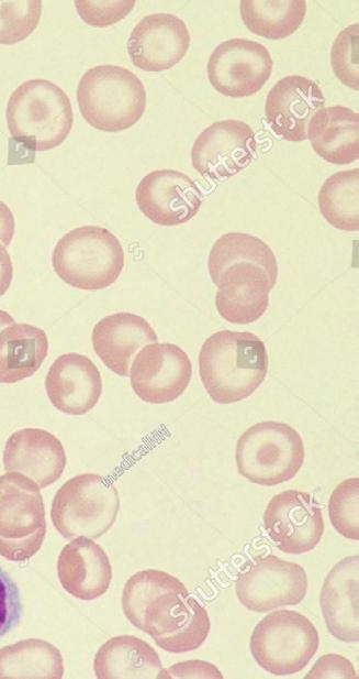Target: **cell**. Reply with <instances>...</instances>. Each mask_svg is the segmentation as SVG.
I'll return each mask as SVG.
<instances>
[{"label":"cell","mask_w":359,"mask_h":679,"mask_svg":"<svg viewBox=\"0 0 359 679\" xmlns=\"http://www.w3.org/2000/svg\"><path fill=\"white\" fill-rule=\"evenodd\" d=\"M207 267L217 286L215 306L225 320L250 324L266 313L278 263L263 240L243 232L224 233L211 248Z\"/></svg>","instance_id":"6da1fadb"},{"label":"cell","mask_w":359,"mask_h":679,"mask_svg":"<svg viewBox=\"0 0 359 679\" xmlns=\"http://www.w3.org/2000/svg\"><path fill=\"white\" fill-rule=\"evenodd\" d=\"M199 372L214 402H239L250 396L267 375L266 346L251 332L217 331L200 349Z\"/></svg>","instance_id":"7a4b0ae2"},{"label":"cell","mask_w":359,"mask_h":679,"mask_svg":"<svg viewBox=\"0 0 359 679\" xmlns=\"http://www.w3.org/2000/svg\"><path fill=\"white\" fill-rule=\"evenodd\" d=\"M125 617L158 647L173 654L198 649L211 631L206 610L175 576Z\"/></svg>","instance_id":"3957f363"},{"label":"cell","mask_w":359,"mask_h":679,"mask_svg":"<svg viewBox=\"0 0 359 679\" xmlns=\"http://www.w3.org/2000/svg\"><path fill=\"white\" fill-rule=\"evenodd\" d=\"M5 117L12 141L33 155L35 151H48L61 144L74 123L67 94L42 78L25 80L13 90Z\"/></svg>","instance_id":"277c9868"},{"label":"cell","mask_w":359,"mask_h":679,"mask_svg":"<svg viewBox=\"0 0 359 679\" xmlns=\"http://www.w3.org/2000/svg\"><path fill=\"white\" fill-rule=\"evenodd\" d=\"M80 113L88 124L104 132L134 125L146 108V90L131 70L117 65L89 68L77 86Z\"/></svg>","instance_id":"5b68a950"},{"label":"cell","mask_w":359,"mask_h":679,"mask_svg":"<svg viewBox=\"0 0 359 679\" xmlns=\"http://www.w3.org/2000/svg\"><path fill=\"white\" fill-rule=\"evenodd\" d=\"M52 264L57 276L69 286L98 291L119 278L124 266V251L110 230L81 226L58 240Z\"/></svg>","instance_id":"8992f818"},{"label":"cell","mask_w":359,"mask_h":679,"mask_svg":"<svg viewBox=\"0 0 359 679\" xmlns=\"http://www.w3.org/2000/svg\"><path fill=\"white\" fill-rule=\"evenodd\" d=\"M304 458L301 435L292 426L274 420L260 421L247 428L235 448L239 474L263 486L290 481L301 470Z\"/></svg>","instance_id":"52a82bcc"},{"label":"cell","mask_w":359,"mask_h":679,"mask_svg":"<svg viewBox=\"0 0 359 679\" xmlns=\"http://www.w3.org/2000/svg\"><path fill=\"white\" fill-rule=\"evenodd\" d=\"M120 510L116 488L97 473H83L66 481L52 503V522L67 539H97L114 524Z\"/></svg>","instance_id":"ba28073f"},{"label":"cell","mask_w":359,"mask_h":679,"mask_svg":"<svg viewBox=\"0 0 359 679\" xmlns=\"http://www.w3.org/2000/svg\"><path fill=\"white\" fill-rule=\"evenodd\" d=\"M315 625L292 610L267 614L254 627L249 648L255 661L274 676H289L303 670L318 649Z\"/></svg>","instance_id":"9c48e42d"},{"label":"cell","mask_w":359,"mask_h":679,"mask_svg":"<svg viewBox=\"0 0 359 679\" xmlns=\"http://www.w3.org/2000/svg\"><path fill=\"white\" fill-rule=\"evenodd\" d=\"M45 534L40 486L22 473L0 475V556L26 561L41 549Z\"/></svg>","instance_id":"30bf717a"},{"label":"cell","mask_w":359,"mask_h":679,"mask_svg":"<svg viewBox=\"0 0 359 679\" xmlns=\"http://www.w3.org/2000/svg\"><path fill=\"white\" fill-rule=\"evenodd\" d=\"M302 566L274 555L257 557L235 581V593L247 610L262 613L299 604L307 592Z\"/></svg>","instance_id":"8fae6325"},{"label":"cell","mask_w":359,"mask_h":679,"mask_svg":"<svg viewBox=\"0 0 359 679\" xmlns=\"http://www.w3.org/2000/svg\"><path fill=\"white\" fill-rule=\"evenodd\" d=\"M272 68L273 61L263 44L240 37L218 44L206 65L210 84L231 98L257 94L270 78Z\"/></svg>","instance_id":"7c38bea8"},{"label":"cell","mask_w":359,"mask_h":679,"mask_svg":"<svg viewBox=\"0 0 359 679\" xmlns=\"http://www.w3.org/2000/svg\"><path fill=\"white\" fill-rule=\"evenodd\" d=\"M262 519L269 538L285 554L313 550L324 534L322 510L314 496L304 491L287 490L273 495Z\"/></svg>","instance_id":"4fadbf2b"},{"label":"cell","mask_w":359,"mask_h":679,"mask_svg":"<svg viewBox=\"0 0 359 679\" xmlns=\"http://www.w3.org/2000/svg\"><path fill=\"white\" fill-rule=\"evenodd\" d=\"M257 151L255 132L240 120L216 121L205 128L191 149L193 168L212 179L229 178L246 168Z\"/></svg>","instance_id":"5bb4252c"},{"label":"cell","mask_w":359,"mask_h":679,"mask_svg":"<svg viewBox=\"0 0 359 679\" xmlns=\"http://www.w3.org/2000/svg\"><path fill=\"white\" fill-rule=\"evenodd\" d=\"M192 364L177 344H146L134 358L130 371L131 386L144 402L164 404L177 399L188 387Z\"/></svg>","instance_id":"9a60e30c"},{"label":"cell","mask_w":359,"mask_h":679,"mask_svg":"<svg viewBox=\"0 0 359 679\" xmlns=\"http://www.w3.org/2000/svg\"><path fill=\"white\" fill-rule=\"evenodd\" d=\"M139 210L159 226H178L192 219L201 208L202 193L184 173L164 168L145 175L135 190Z\"/></svg>","instance_id":"2e32d148"},{"label":"cell","mask_w":359,"mask_h":679,"mask_svg":"<svg viewBox=\"0 0 359 679\" xmlns=\"http://www.w3.org/2000/svg\"><path fill=\"white\" fill-rule=\"evenodd\" d=\"M190 40L183 20L171 13H153L144 17L132 30L127 53L135 67L162 72L184 57Z\"/></svg>","instance_id":"e0dca14e"},{"label":"cell","mask_w":359,"mask_h":679,"mask_svg":"<svg viewBox=\"0 0 359 679\" xmlns=\"http://www.w3.org/2000/svg\"><path fill=\"white\" fill-rule=\"evenodd\" d=\"M324 105L325 97L317 83L304 76L290 75L278 80L269 90L265 114L278 136L301 142L307 139L312 116Z\"/></svg>","instance_id":"ac0fdd59"},{"label":"cell","mask_w":359,"mask_h":679,"mask_svg":"<svg viewBox=\"0 0 359 679\" xmlns=\"http://www.w3.org/2000/svg\"><path fill=\"white\" fill-rule=\"evenodd\" d=\"M45 388L55 408L69 415H85L99 402L102 379L87 355L69 352L53 362L45 379Z\"/></svg>","instance_id":"d6986e66"},{"label":"cell","mask_w":359,"mask_h":679,"mask_svg":"<svg viewBox=\"0 0 359 679\" xmlns=\"http://www.w3.org/2000/svg\"><path fill=\"white\" fill-rule=\"evenodd\" d=\"M66 463V452L59 439L41 428L14 431L3 450L4 470L29 477L41 489L55 483Z\"/></svg>","instance_id":"ffe728a7"},{"label":"cell","mask_w":359,"mask_h":679,"mask_svg":"<svg viewBox=\"0 0 359 679\" xmlns=\"http://www.w3.org/2000/svg\"><path fill=\"white\" fill-rule=\"evenodd\" d=\"M359 557L340 559L327 573L319 594L329 634L345 643L359 639Z\"/></svg>","instance_id":"44dd1931"},{"label":"cell","mask_w":359,"mask_h":679,"mask_svg":"<svg viewBox=\"0 0 359 679\" xmlns=\"http://www.w3.org/2000/svg\"><path fill=\"white\" fill-rule=\"evenodd\" d=\"M157 339L145 318L126 311L103 317L94 325L91 335L94 352L109 370L120 376H127L136 352Z\"/></svg>","instance_id":"7402d4cb"},{"label":"cell","mask_w":359,"mask_h":679,"mask_svg":"<svg viewBox=\"0 0 359 679\" xmlns=\"http://www.w3.org/2000/svg\"><path fill=\"white\" fill-rule=\"evenodd\" d=\"M57 574L67 593L92 601L108 591L112 567L101 546L87 537H77L61 549Z\"/></svg>","instance_id":"603a6c76"},{"label":"cell","mask_w":359,"mask_h":679,"mask_svg":"<svg viewBox=\"0 0 359 679\" xmlns=\"http://www.w3.org/2000/svg\"><path fill=\"white\" fill-rule=\"evenodd\" d=\"M307 139L325 161L350 164L359 157V114L343 106L323 107L308 122Z\"/></svg>","instance_id":"cb8c5ba5"},{"label":"cell","mask_w":359,"mask_h":679,"mask_svg":"<svg viewBox=\"0 0 359 679\" xmlns=\"http://www.w3.org/2000/svg\"><path fill=\"white\" fill-rule=\"evenodd\" d=\"M93 668L99 679H159L164 670L156 650L132 635L115 636L102 644Z\"/></svg>","instance_id":"d4e9b609"},{"label":"cell","mask_w":359,"mask_h":679,"mask_svg":"<svg viewBox=\"0 0 359 679\" xmlns=\"http://www.w3.org/2000/svg\"><path fill=\"white\" fill-rule=\"evenodd\" d=\"M48 353L46 332L30 324L0 330V383L13 384L32 376Z\"/></svg>","instance_id":"484cf974"},{"label":"cell","mask_w":359,"mask_h":679,"mask_svg":"<svg viewBox=\"0 0 359 679\" xmlns=\"http://www.w3.org/2000/svg\"><path fill=\"white\" fill-rule=\"evenodd\" d=\"M63 675V657L48 642L31 638L0 649V678L59 679Z\"/></svg>","instance_id":"4316f807"},{"label":"cell","mask_w":359,"mask_h":679,"mask_svg":"<svg viewBox=\"0 0 359 679\" xmlns=\"http://www.w3.org/2000/svg\"><path fill=\"white\" fill-rule=\"evenodd\" d=\"M239 12L246 28L262 37L281 40L293 34L306 13L305 0H242Z\"/></svg>","instance_id":"83f0119b"},{"label":"cell","mask_w":359,"mask_h":679,"mask_svg":"<svg viewBox=\"0 0 359 679\" xmlns=\"http://www.w3.org/2000/svg\"><path fill=\"white\" fill-rule=\"evenodd\" d=\"M322 216L333 227L344 231L359 229V169L340 171L322 185L318 196Z\"/></svg>","instance_id":"f1b7e54d"},{"label":"cell","mask_w":359,"mask_h":679,"mask_svg":"<svg viewBox=\"0 0 359 679\" xmlns=\"http://www.w3.org/2000/svg\"><path fill=\"white\" fill-rule=\"evenodd\" d=\"M328 516L335 530L351 540L359 539V479L341 481L328 500Z\"/></svg>","instance_id":"f546056e"},{"label":"cell","mask_w":359,"mask_h":679,"mask_svg":"<svg viewBox=\"0 0 359 679\" xmlns=\"http://www.w3.org/2000/svg\"><path fill=\"white\" fill-rule=\"evenodd\" d=\"M41 14V0H0V44L25 40L36 29Z\"/></svg>","instance_id":"4dcf8cb0"},{"label":"cell","mask_w":359,"mask_h":679,"mask_svg":"<svg viewBox=\"0 0 359 679\" xmlns=\"http://www.w3.org/2000/svg\"><path fill=\"white\" fill-rule=\"evenodd\" d=\"M358 36L359 24L348 25L338 33L330 51L334 74L343 85L354 90L359 88Z\"/></svg>","instance_id":"1f68e13d"},{"label":"cell","mask_w":359,"mask_h":679,"mask_svg":"<svg viewBox=\"0 0 359 679\" xmlns=\"http://www.w3.org/2000/svg\"><path fill=\"white\" fill-rule=\"evenodd\" d=\"M135 0L125 1H96L76 0V10L85 23L105 28L124 19L134 8Z\"/></svg>","instance_id":"d6a6232c"},{"label":"cell","mask_w":359,"mask_h":679,"mask_svg":"<svg viewBox=\"0 0 359 679\" xmlns=\"http://www.w3.org/2000/svg\"><path fill=\"white\" fill-rule=\"evenodd\" d=\"M22 603L15 582L0 567V637L8 634L20 622Z\"/></svg>","instance_id":"836d02e7"},{"label":"cell","mask_w":359,"mask_h":679,"mask_svg":"<svg viewBox=\"0 0 359 679\" xmlns=\"http://www.w3.org/2000/svg\"><path fill=\"white\" fill-rule=\"evenodd\" d=\"M305 679H358L354 665L339 654L321 656L304 676Z\"/></svg>","instance_id":"e575fe53"},{"label":"cell","mask_w":359,"mask_h":679,"mask_svg":"<svg viewBox=\"0 0 359 679\" xmlns=\"http://www.w3.org/2000/svg\"><path fill=\"white\" fill-rule=\"evenodd\" d=\"M175 678L222 679L223 675L212 662L204 660H187L177 662L168 669H164L159 676V679Z\"/></svg>","instance_id":"d590c367"},{"label":"cell","mask_w":359,"mask_h":679,"mask_svg":"<svg viewBox=\"0 0 359 679\" xmlns=\"http://www.w3.org/2000/svg\"><path fill=\"white\" fill-rule=\"evenodd\" d=\"M15 221L11 209L0 200V241L9 245L14 234Z\"/></svg>","instance_id":"8d00e7d4"},{"label":"cell","mask_w":359,"mask_h":679,"mask_svg":"<svg viewBox=\"0 0 359 679\" xmlns=\"http://www.w3.org/2000/svg\"><path fill=\"white\" fill-rule=\"evenodd\" d=\"M13 277V265L7 249L0 244V297L5 294Z\"/></svg>","instance_id":"74e56055"},{"label":"cell","mask_w":359,"mask_h":679,"mask_svg":"<svg viewBox=\"0 0 359 679\" xmlns=\"http://www.w3.org/2000/svg\"><path fill=\"white\" fill-rule=\"evenodd\" d=\"M14 322L13 317L8 311L0 309V330Z\"/></svg>","instance_id":"f35d334b"}]
</instances>
